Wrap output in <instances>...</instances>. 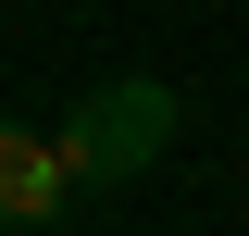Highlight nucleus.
Instances as JSON below:
<instances>
[{
  "mask_svg": "<svg viewBox=\"0 0 249 236\" xmlns=\"http://www.w3.org/2000/svg\"><path fill=\"white\" fill-rule=\"evenodd\" d=\"M162 137H175V87H162V75L88 87L75 112H62V174H75V199H100V186H124V174H150Z\"/></svg>",
  "mask_w": 249,
  "mask_h": 236,
  "instance_id": "1",
  "label": "nucleus"
},
{
  "mask_svg": "<svg viewBox=\"0 0 249 236\" xmlns=\"http://www.w3.org/2000/svg\"><path fill=\"white\" fill-rule=\"evenodd\" d=\"M75 211V174H62V137L37 124H0V236H37Z\"/></svg>",
  "mask_w": 249,
  "mask_h": 236,
  "instance_id": "2",
  "label": "nucleus"
}]
</instances>
